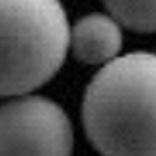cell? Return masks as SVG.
<instances>
[{
    "instance_id": "obj_3",
    "label": "cell",
    "mask_w": 156,
    "mask_h": 156,
    "mask_svg": "<svg viewBox=\"0 0 156 156\" xmlns=\"http://www.w3.org/2000/svg\"><path fill=\"white\" fill-rule=\"evenodd\" d=\"M66 111L43 96H14L0 105V156H72Z\"/></svg>"
},
{
    "instance_id": "obj_4",
    "label": "cell",
    "mask_w": 156,
    "mask_h": 156,
    "mask_svg": "<svg viewBox=\"0 0 156 156\" xmlns=\"http://www.w3.org/2000/svg\"><path fill=\"white\" fill-rule=\"evenodd\" d=\"M123 47L121 23L111 14H88L70 27V49L86 65H107Z\"/></svg>"
},
{
    "instance_id": "obj_2",
    "label": "cell",
    "mask_w": 156,
    "mask_h": 156,
    "mask_svg": "<svg viewBox=\"0 0 156 156\" xmlns=\"http://www.w3.org/2000/svg\"><path fill=\"white\" fill-rule=\"evenodd\" d=\"M70 49L61 0H0V98L47 84Z\"/></svg>"
},
{
    "instance_id": "obj_5",
    "label": "cell",
    "mask_w": 156,
    "mask_h": 156,
    "mask_svg": "<svg viewBox=\"0 0 156 156\" xmlns=\"http://www.w3.org/2000/svg\"><path fill=\"white\" fill-rule=\"evenodd\" d=\"M104 4L123 27L139 33L156 31V0H104Z\"/></svg>"
},
{
    "instance_id": "obj_1",
    "label": "cell",
    "mask_w": 156,
    "mask_h": 156,
    "mask_svg": "<svg viewBox=\"0 0 156 156\" xmlns=\"http://www.w3.org/2000/svg\"><path fill=\"white\" fill-rule=\"evenodd\" d=\"M82 121L101 156H156V55L129 53L86 88Z\"/></svg>"
}]
</instances>
